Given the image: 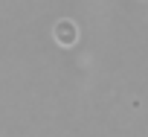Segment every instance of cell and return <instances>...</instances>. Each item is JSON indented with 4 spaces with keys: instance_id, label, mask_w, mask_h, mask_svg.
<instances>
[{
    "instance_id": "obj_1",
    "label": "cell",
    "mask_w": 148,
    "mask_h": 137,
    "mask_svg": "<svg viewBox=\"0 0 148 137\" xmlns=\"http://www.w3.org/2000/svg\"><path fill=\"white\" fill-rule=\"evenodd\" d=\"M52 38L58 41V47L70 50V47H76V44H79V26L73 24L70 18H61V21L52 26Z\"/></svg>"
}]
</instances>
